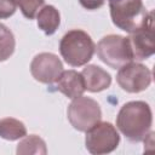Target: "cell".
Wrapping results in <instances>:
<instances>
[{
  "label": "cell",
  "instance_id": "cell-5",
  "mask_svg": "<svg viewBox=\"0 0 155 155\" xmlns=\"http://www.w3.org/2000/svg\"><path fill=\"white\" fill-rule=\"evenodd\" d=\"M68 120L70 125L81 132H86L93 125L101 121L102 110L99 104L90 98L79 96L71 101L67 110Z\"/></svg>",
  "mask_w": 155,
  "mask_h": 155
},
{
  "label": "cell",
  "instance_id": "cell-1",
  "mask_svg": "<svg viewBox=\"0 0 155 155\" xmlns=\"http://www.w3.org/2000/svg\"><path fill=\"white\" fill-rule=\"evenodd\" d=\"M151 124V109L143 101H132L124 104L116 116L117 130L131 142H142L150 132Z\"/></svg>",
  "mask_w": 155,
  "mask_h": 155
},
{
  "label": "cell",
  "instance_id": "cell-9",
  "mask_svg": "<svg viewBox=\"0 0 155 155\" xmlns=\"http://www.w3.org/2000/svg\"><path fill=\"white\" fill-rule=\"evenodd\" d=\"M63 71V64L58 56L42 52L36 54L30 63V73L33 78L42 84H52L54 82L61 73Z\"/></svg>",
  "mask_w": 155,
  "mask_h": 155
},
{
  "label": "cell",
  "instance_id": "cell-8",
  "mask_svg": "<svg viewBox=\"0 0 155 155\" xmlns=\"http://www.w3.org/2000/svg\"><path fill=\"white\" fill-rule=\"evenodd\" d=\"M154 12L150 11L147 21L142 27L130 33L128 42L131 46L133 59L143 61L151 57L155 52V42H154Z\"/></svg>",
  "mask_w": 155,
  "mask_h": 155
},
{
  "label": "cell",
  "instance_id": "cell-14",
  "mask_svg": "<svg viewBox=\"0 0 155 155\" xmlns=\"http://www.w3.org/2000/svg\"><path fill=\"white\" fill-rule=\"evenodd\" d=\"M16 153L19 155H27V154H41L45 155L47 154V148L46 143L42 138H40L36 134H29L24 136L23 139L18 143Z\"/></svg>",
  "mask_w": 155,
  "mask_h": 155
},
{
  "label": "cell",
  "instance_id": "cell-7",
  "mask_svg": "<svg viewBox=\"0 0 155 155\" xmlns=\"http://www.w3.org/2000/svg\"><path fill=\"white\" fill-rule=\"evenodd\" d=\"M116 81L124 91L138 93L147 90L151 84V71L140 63L131 62L119 69Z\"/></svg>",
  "mask_w": 155,
  "mask_h": 155
},
{
  "label": "cell",
  "instance_id": "cell-15",
  "mask_svg": "<svg viewBox=\"0 0 155 155\" xmlns=\"http://www.w3.org/2000/svg\"><path fill=\"white\" fill-rule=\"evenodd\" d=\"M16 40L13 33L0 23V62L7 61L15 52Z\"/></svg>",
  "mask_w": 155,
  "mask_h": 155
},
{
  "label": "cell",
  "instance_id": "cell-16",
  "mask_svg": "<svg viewBox=\"0 0 155 155\" xmlns=\"http://www.w3.org/2000/svg\"><path fill=\"white\" fill-rule=\"evenodd\" d=\"M23 16L28 19H33L39 10L44 6L45 0H15Z\"/></svg>",
  "mask_w": 155,
  "mask_h": 155
},
{
  "label": "cell",
  "instance_id": "cell-6",
  "mask_svg": "<svg viewBox=\"0 0 155 155\" xmlns=\"http://www.w3.org/2000/svg\"><path fill=\"white\" fill-rule=\"evenodd\" d=\"M120 143V136L110 122H97L86 131V149L94 155L114 151Z\"/></svg>",
  "mask_w": 155,
  "mask_h": 155
},
{
  "label": "cell",
  "instance_id": "cell-4",
  "mask_svg": "<svg viewBox=\"0 0 155 155\" xmlns=\"http://www.w3.org/2000/svg\"><path fill=\"white\" fill-rule=\"evenodd\" d=\"M97 54L103 63L113 69H120L133 61L128 38L116 34L107 35L99 40Z\"/></svg>",
  "mask_w": 155,
  "mask_h": 155
},
{
  "label": "cell",
  "instance_id": "cell-3",
  "mask_svg": "<svg viewBox=\"0 0 155 155\" xmlns=\"http://www.w3.org/2000/svg\"><path fill=\"white\" fill-rule=\"evenodd\" d=\"M109 8L113 23L127 33L142 27L149 15L142 0H109Z\"/></svg>",
  "mask_w": 155,
  "mask_h": 155
},
{
  "label": "cell",
  "instance_id": "cell-11",
  "mask_svg": "<svg viewBox=\"0 0 155 155\" xmlns=\"http://www.w3.org/2000/svg\"><path fill=\"white\" fill-rule=\"evenodd\" d=\"M81 75L84 78L85 90L90 92H101L107 90L111 84L110 74L103 68L91 64L82 69Z\"/></svg>",
  "mask_w": 155,
  "mask_h": 155
},
{
  "label": "cell",
  "instance_id": "cell-18",
  "mask_svg": "<svg viewBox=\"0 0 155 155\" xmlns=\"http://www.w3.org/2000/svg\"><path fill=\"white\" fill-rule=\"evenodd\" d=\"M80 5L86 10H97L103 6L105 0H79Z\"/></svg>",
  "mask_w": 155,
  "mask_h": 155
},
{
  "label": "cell",
  "instance_id": "cell-13",
  "mask_svg": "<svg viewBox=\"0 0 155 155\" xmlns=\"http://www.w3.org/2000/svg\"><path fill=\"white\" fill-rule=\"evenodd\" d=\"M27 136L24 124L13 117L0 119V137L6 140H17Z\"/></svg>",
  "mask_w": 155,
  "mask_h": 155
},
{
  "label": "cell",
  "instance_id": "cell-10",
  "mask_svg": "<svg viewBox=\"0 0 155 155\" xmlns=\"http://www.w3.org/2000/svg\"><path fill=\"white\" fill-rule=\"evenodd\" d=\"M56 84H57V90L71 99L82 96V93L86 91L84 78L81 73L76 70L62 71L58 79L56 80Z\"/></svg>",
  "mask_w": 155,
  "mask_h": 155
},
{
  "label": "cell",
  "instance_id": "cell-2",
  "mask_svg": "<svg viewBox=\"0 0 155 155\" xmlns=\"http://www.w3.org/2000/svg\"><path fill=\"white\" fill-rule=\"evenodd\" d=\"M96 46L91 36L81 30L73 29L63 35L59 42V52L64 62L71 67H81L87 64L93 53Z\"/></svg>",
  "mask_w": 155,
  "mask_h": 155
},
{
  "label": "cell",
  "instance_id": "cell-17",
  "mask_svg": "<svg viewBox=\"0 0 155 155\" xmlns=\"http://www.w3.org/2000/svg\"><path fill=\"white\" fill-rule=\"evenodd\" d=\"M17 4L15 0H0V19L11 17L16 12Z\"/></svg>",
  "mask_w": 155,
  "mask_h": 155
},
{
  "label": "cell",
  "instance_id": "cell-12",
  "mask_svg": "<svg viewBox=\"0 0 155 155\" xmlns=\"http://www.w3.org/2000/svg\"><path fill=\"white\" fill-rule=\"evenodd\" d=\"M36 22L38 27L46 35H52L56 33L61 24V15L54 6L46 5L36 13Z\"/></svg>",
  "mask_w": 155,
  "mask_h": 155
}]
</instances>
